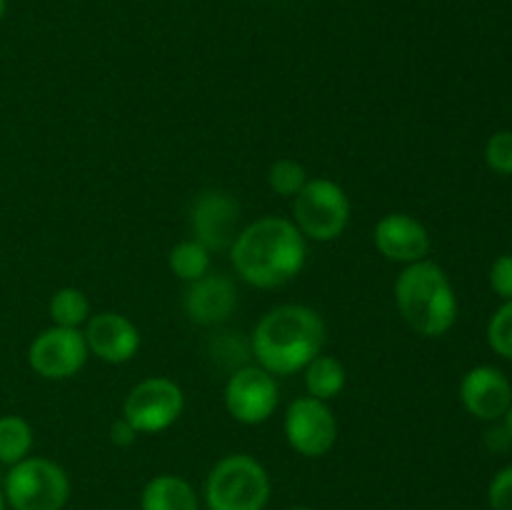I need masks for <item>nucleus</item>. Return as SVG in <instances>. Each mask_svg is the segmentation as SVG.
Instances as JSON below:
<instances>
[{
	"label": "nucleus",
	"instance_id": "nucleus-9",
	"mask_svg": "<svg viewBox=\"0 0 512 510\" xmlns=\"http://www.w3.org/2000/svg\"><path fill=\"white\" fill-rule=\"evenodd\" d=\"M230 418L243 425H260L270 420L280 400L275 375L260 365H240L230 373L223 390Z\"/></svg>",
	"mask_w": 512,
	"mask_h": 510
},
{
	"label": "nucleus",
	"instance_id": "nucleus-11",
	"mask_svg": "<svg viewBox=\"0 0 512 510\" xmlns=\"http://www.w3.org/2000/svg\"><path fill=\"white\" fill-rule=\"evenodd\" d=\"M190 230L193 240L210 250L223 253L230 250L240 233V205L225 190H205L193 200L190 208Z\"/></svg>",
	"mask_w": 512,
	"mask_h": 510
},
{
	"label": "nucleus",
	"instance_id": "nucleus-19",
	"mask_svg": "<svg viewBox=\"0 0 512 510\" xmlns=\"http://www.w3.org/2000/svg\"><path fill=\"white\" fill-rule=\"evenodd\" d=\"M48 313L53 325H60V328H80L90 318V300L80 288H60L50 298Z\"/></svg>",
	"mask_w": 512,
	"mask_h": 510
},
{
	"label": "nucleus",
	"instance_id": "nucleus-12",
	"mask_svg": "<svg viewBox=\"0 0 512 510\" xmlns=\"http://www.w3.org/2000/svg\"><path fill=\"white\" fill-rule=\"evenodd\" d=\"M460 400L473 418L500 423L512 405V383L503 370L478 365L460 380Z\"/></svg>",
	"mask_w": 512,
	"mask_h": 510
},
{
	"label": "nucleus",
	"instance_id": "nucleus-14",
	"mask_svg": "<svg viewBox=\"0 0 512 510\" xmlns=\"http://www.w3.org/2000/svg\"><path fill=\"white\" fill-rule=\"evenodd\" d=\"M373 243L385 260L403 265L425 260L433 245L428 228L408 213L383 215L373 230Z\"/></svg>",
	"mask_w": 512,
	"mask_h": 510
},
{
	"label": "nucleus",
	"instance_id": "nucleus-23",
	"mask_svg": "<svg viewBox=\"0 0 512 510\" xmlns=\"http://www.w3.org/2000/svg\"><path fill=\"white\" fill-rule=\"evenodd\" d=\"M485 163L493 173L512 175V130H498L485 143Z\"/></svg>",
	"mask_w": 512,
	"mask_h": 510
},
{
	"label": "nucleus",
	"instance_id": "nucleus-16",
	"mask_svg": "<svg viewBox=\"0 0 512 510\" xmlns=\"http://www.w3.org/2000/svg\"><path fill=\"white\" fill-rule=\"evenodd\" d=\"M143 510H198V495L193 485L180 475H155L140 495Z\"/></svg>",
	"mask_w": 512,
	"mask_h": 510
},
{
	"label": "nucleus",
	"instance_id": "nucleus-2",
	"mask_svg": "<svg viewBox=\"0 0 512 510\" xmlns=\"http://www.w3.org/2000/svg\"><path fill=\"white\" fill-rule=\"evenodd\" d=\"M325 343V323L308 305H278L258 320L253 330L255 360L270 375H293L303 370Z\"/></svg>",
	"mask_w": 512,
	"mask_h": 510
},
{
	"label": "nucleus",
	"instance_id": "nucleus-1",
	"mask_svg": "<svg viewBox=\"0 0 512 510\" xmlns=\"http://www.w3.org/2000/svg\"><path fill=\"white\" fill-rule=\"evenodd\" d=\"M308 245L293 220L265 215L245 225L230 245V260L240 278L260 290L280 288L303 270Z\"/></svg>",
	"mask_w": 512,
	"mask_h": 510
},
{
	"label": "nucleus",
	"instance_id": "nucleus-30",
	"mask_svg": "<svg viewBox=\"0 0 512 510\" xmlns=\"http://www.w3.org/2000/svg\"><path fill=\"white\" fill-rule=\"evenodd\" d=\"M5 10H8V0H0V20L5 18Z\"/></svg>",
	"mask_w": 512,
	"mask_h": 510
},
{
	"label": "nucleus",
	"instance_id": "nucleus-31",
	"mask_svg": "<svg viewBox=\"0 0 512 510\" xmlns=\"http://www.w3.org/2000/svg\"><path fill=\"white\" fill-rule=\"evenodd\" d=\"M288 510H313V508H308V505H295V508H288Z\"/></svg>",
	"mask_w": 512,
	"mask_h": 510
},
{
	"label": "nucleus",
	"instance_id": "nucleus-3",
	"mask_svg": "<svg viewBox=\"0 0 512 510\" xmlns=\"http://www.w3.org/2000/svg\"><path fill=\"white\" fill-rule=\"evenodd\" d=\"M395 305L423 338H443L458 320V295L448 273L433 260L405 265L395 280Z\"/></svg>",
	"mask_w": 512,
	"mask_h": 510
},
{
	"label": "nucleus",
	"instance_id": "nucleus-27",
	"mask_svg": "<svg viewBox=\"0 0 512 510\" xmlns=\"http://www.w3.org/2000/svg\"><path fill=\"white\" fill-rule=\"evenodd\" d=\"M485 440H488L490 448H495V450H505V448H510V445H512V438H510L508 428H505V423L495 425V428L490 430L488 438H485Z\"/></svg>",
	"mask_w": 512,
	"mask_h": 510
},
{
	"label": "nucleus",
	"instance_id": "nucleus-15",
	"mask_svg": "<svg viewBox=\"0 0 512 510\" xmlns=\"http://www.w3.org/2000/svg\"><path fill=\"white\" fill-rule=\"evenodd\" d=\"M235 305H238V290L223 273H208L188 283L183 298L185 315L198 325L223 323L233 315Z\"/></svg>",
	"mask_w": 512,
	"mask_h": 510
},
{
	"label": "nucleus",
	"instance_id": "nucleus-25",
	"mask_svg": "<svg viewBox=\"0 0 512 510\" xmlns=\"http://www.w3.org/2000/svg\"><path fill=\"white\" fill-rule=\"evenodd\" d=\"M490 288L503 300H512V253L495 258L490 268Z\"/></svg>",
	"mask_w": 512,
	"mask_h": 510
},
{
	"label": "nucleus",
	"instance_id": "nucleus-5",
	"mask_svg": "<svg viewBox=\"0 0 512 510\" xmlns=\"http://www.w3.org/2000/svg\"><path fill=\"white\" fill-rule=\"evenodd\" d=\"M3 493L13 510H63L70 498V478L55 460L28 455L8 468Z\"/></svg>",
	"mask_w": 512,
	"mask_h": 510
},
{
	"label": "nucleus",
	"instance_id": "nucleus-8",
	"mask_svg": "<svg viewBox=\"0 0 512 510\" xmlns=\"http://www.w3.org/2000/svg\"><path fill=\"white\" fill-rule=\"evenodd\" d=\"M285 440L295 453L305 458H323L338 440V420L325 400L303 395L295 398L285 410Z\"/></svg>",
	"mask_w": 512,
	"mask_h": 510
},
{
	"label": "nucleus",
	"instance_id": "nucleus-18",
	"mask_svg": "<svg viewBox=\"0 0 512 510\" xmlns=\"http://www.w3.org/2000/svg\"><path fill=\"white\" fill-rule=\"evenodd\" d=\"M33 450V425L20 415H0V463L15 465Z\"/></svg>",
	"mask_w": 512,
	"mask_h": 510
},
{
	"label": "nucleus",
	"instance_id": "nucleus-7",
	"mask_svg": "<svg viewBox=\"0 0 512 510\" xmlns=\"http://www.w3.org/2000/svg\"><path fill=\"white\" fill-rule=\"evenodd\" d=\"M185 395L175 380L155 375L135 385L123 403V418L138 433H163L183 415Z\"/></svg>",
	"mask_w": 512,
	"mask_h": 510
},
{
	"label": "nucleus",
	"instance_id": "nucleus-21",
	"mask_svg": "<svg viewBox=\"0 0 512 510\" xmlns=\"http://www.w3.org/2000/svg\"><path fill=\"white\" fill-rule=\"evenodd\" d=\"M308 180H310L308 173H305V168L298 163V160H290V158L275 160L268 170L270 190L283 195V198H295V195L305 188Z\"/></svg>",
	"mask_w": 512,
	"mask_h": 510
},
{
	"label": "nucleus",
	"instance_id": "nucleus-26",
	"mask_svg": "<svg viewBox=\"0 0 512 510\" xmlns=\"http://www.w3.org/2000/svg\"><path fill=\"white\" fill-rule=\"evenodd\" d=\"M138 435V430H135L125 418L115 420V423L110 425V443L118 445V448H130V445L138 440Z\"/></svg>",
	"mask_w": 512,
	"mask_h": 510
},
{
	"label": "nucleus",
	"instance_id": "nucleus-24",
	"mask_svg": "<svg viewBox=\"0 0 512 510\" xmlns=\"http://www.w3.org/2000/svg\"><path fill=\"white\" fill-rule=\"evenodd\" d=\"M488 503L493 510H512V465L498 470L490 480Z\"/></svg>",
	"mask_w": 512,
	"mask_h": 510
},
{
	"label": "nucleus",
	"instance_id": "nucleus-20",
	"mask_svg": "<svg viewBox=\"0 0 512 510\" xmlns=\"http://www.w3.org/2000/svg\"><path fill=\"white\" fill-rule=\"evenodd\" d=\"M168 265L170 270H173V275H178L185 283H193V280L210 273V250L193 238L180 240V243L170 250Z\"/></svg>",
	"mask_w": 512,
	"mask_h": 510
},
{
	"label": "nucleus",
	"instance_id": "nucleus-17",
	"mask_svg": "<svg viewBox=\"0 0 512 510\" xmlns=\"http://www.w3.org/2000/svg\"><path fill=\"white\" fill-rule=\"evenodd\" d=\"M305 390L308 395L318 400H333L343 393L345 380H348V373H345V365L340 363L333 355H315L308 365H305Z\"/></svg>",
	"mask_w": 512,
	"mask_h": 510
},
{
	"label": "nucleus",
	"instance_id": "nucleus-10",
	"mask_svg": "<svg viewBox=\"0 0 512 510\" xmlns=\"http://www.w3.org/2000/svg\"><path fill=\"white\" fill-rule=\"evenodd\" d=\"M90 350L80 328H53L35 335L28 348V365L45 380H68L83 370Z\"/></svg>",
	"mask_w": 512,
	"mask_h": 510
},
{
	"label": "nucleus",
	"instance_id": "nucleus-13",
	"mask_svg": "<svg viewBox=\"0 0 512 510\" xmlns=\"http://www.w3.org/2000/svg\"><path fill=\"white\" fill-rule=\"evenodd\" d=\"M83 335L90 353L110 365L128 363L140 350V330L135 328L133 320L113 310L90 315Z\"/></svg>",
	"mask_w": 512,
	"mask_h": 510
},
{
	"label": "nucleus",
	"instance_id": "nucleus-6",
	"mask_svg": "<svg viewBox=\"0 0 512 510\" xmlns=\"http://www.w3.org/2000/svg\"><path fill=\"white\" fill-rule=\"evenodd\" d=\"M293 223L303 238L330 243L350 223V200L335 180L313 178L293 198Z\"/></svg>",
	"mask_w": 512,
	"mask_h": 510
},
{
	"label": "nucleus",
	"instance_id": "nucleus-29",
	"mask_svg": "<svg viewBox=\"0 0 512 510\" xmlns=\"http://www.w3.org/2000/svg\"><path fill=\"white\" fill-rule=\"evenodd\" d=\"M8 508V503H5V493H3V483H0V510Z\"/></svg>",
	"mask_w": 512,
	"mask_h": 510
},
{
	"label": "nucleus",
	"instance_id": "nucleus-28",
	"mask_svg": "<svg viewBox=\"0 0 512 510\" xmlns=\"http://www.w3.org/2000/svg\"><path fill=\"white\" fill-rule=\"evenodd\" d=\"M503 423H505V428H508V433H510V438H512V405H510V410H508V413H505Z\"/></svg>",
	"mask_w": 512,
	"mask_h": 510
},
{
	"label": "nucleus",
	"instance_id": "nucleus-4",
	"mask_svg": "<svg viewBox=\"0 0 512 510\" xmlns=\"http://www.w3.org/2000/svg\"><path fill=\"white\" fill-rule=\"evenodd\" d=\"M268 500L270 475L253 455H225L205 480L208 510H265Z\"/></svg>",
	"mask_w": 512,
	"mask_h": 510
},
{
	"label": "nucleus",
	"instance_id": "nucleus-22",
	"mask_svg": "<svg viewBox=\"0 0 512 510\" xmlns=\"http://www.w3.org/2000/svg\"><path fill=\"white\" fill-rule=\"evenodd\" d=\"M488 343L495 355L512 360V300H505L490 318Z\"/></svg>",
	"mask_w": 512,
	"mask_h": 510
}]
</instances>
